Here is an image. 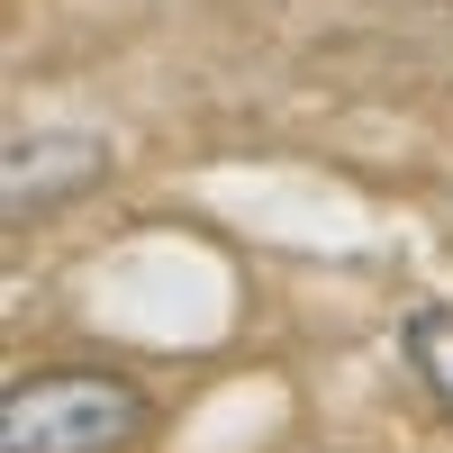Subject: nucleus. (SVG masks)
<instances>
[{
    "label": "nucleus",
    "instance_id": "f257e3e1",
    "mask_svg": "<svg viewBox=\"0 0 453 453\" xmlns=\"http://www.w3.org/2000/svg\"><path fill=\"white\" fill-rule=\"evenodd\" d=\"M145 426V399L119 372H46L0 408V453H119Z\"/></svg>",
    "mask_w": 453,
    "mask_h": 453
},
{
    "label": "nucleus",
    "instance_id": "f03ea898",
    "mask_svg": "<svg viewBox=\"0 0 453 453\" xmlns=\"http://www.w3.org/2000/svg\"><path fill=\"white\" fill-rule=\"evenodd\" d=\"M408 363L453 399V309H418V318H408Z\"/></svg>",
    "mask_w": 453,
    "mask_h": 453
}]
</instances>
